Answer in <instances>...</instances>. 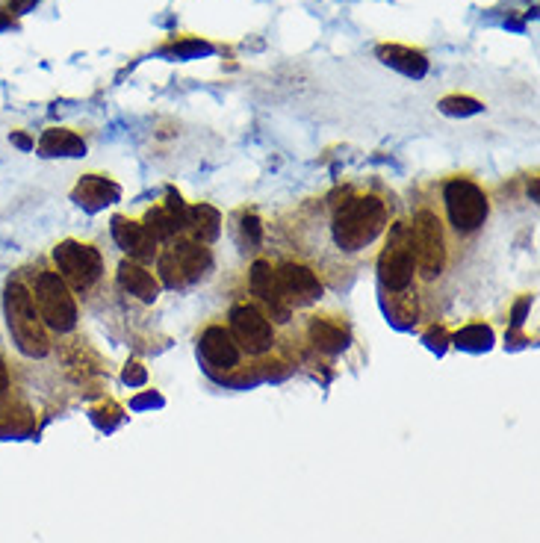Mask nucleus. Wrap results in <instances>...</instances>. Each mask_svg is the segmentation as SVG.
Here are the masks:
<instances>
[{"label": "nucleus", "mask_w": 540, "mask_h": 543, "mask_svg": "<svg viewBox=\"0 0 540 543\" xmlns=\"http://www.w3.org/2000/svg\"><path fill=\"white\" fill-rule=\"evenodd\" d=\"M15 393H18L15 369H12L9 355H6L3 346H0V408H3V405H12V402H15Z\"/></svg>", "instance_id": "412c9836"}, {"label": "nucleus", "mask_w": 540, "mask_h": 543, "mask_svg": "<svg viewBox=\"0 0 540 543\" xmlns=\"http://www.w3.org/2000/svg\"><path fill=\"white\" fill-rule=\"evenodd\" d=\"M36 151L42 157H83L86 154V139L71 127H48L39 136Z\"/></svg>", "instance_id": "f3484780"}, {"label": "nucleus", "mask_w": 540, "mask_h": 543, "mask_svg": "<svg viewBox=\"0 0 540 543\" xmlns=\"http://www.w3.org/2000/svg\"><path fill=\"white\" fill-rule=\"evenodd\" d=\"M434 192L452 240L467 254L479 242L484 225L490 222L493 204L487 189L473 175L461 172V175H446L440 181L434 178Z\"/></svg>", "instance_id": "39448f33"}, {"label": "nucleus", "mask_w": 540, "mask_h": 543, "mask_svg": "<svg viewBox=\"0 0 540 543\" xmlns=\"http://www.w3.org/2000/svg\"><path fill=\"white\" fill-rule=\"evenodd\" d=\"M195 352H198L201 366L207 369V375H213L216 381H225V384H242V381L254 378V372H257L254 361L234 340L225 316H213L198 328Z\"/></svg>", "instance_id": "1a4fd4ad"}, {"label": "nucleus", "mask_w": 540, "mask_h": 543, "mask_svg": "<svg viewBox=\"0 0 540 543\" xmlns=\"http://www.w3.org/2000/svg\"><path fill=\"white\" fill-rule=\"evenodd\" d=\"M378 260V284L384 310L399 325H422L431 322L428 304L422 296L420 275H417V257L411 242V225L408 219H396L390 231L384 234V242L375 254Z\"/></svg>", "instance_id": "7ed1b4c3"}, {"label": "nucleus", "mask_w": 540, "mask_h": 543, "mask_svg": "<svg viewBox=\"0 0 540 543\" xmlns=\"http://www.w3.org/2000/svg\"><path fill=\"white\" fill-rule=\"evenodd\" d=\"M166 54H175L180 60H189V57H198V54H207L210 45L201 42V39H189V36H175L169 45H163Z\"/></svg>", "instance_id": "4be33fe9"}, {"label": "nucleus", "mask_w": 540, "mask_h": 543, "mask_svg": "<svg viewBox=\"0 0 540 543\" xmlns=\"http://www.w3.org/2000/svg\"><path fill=\"white\" fill-rule=\"evenodd\" d=\"M110 240L119 248L124 257L136 260V263H154L157 260V251H160V242L154 240L145 225L139 219H130L124 213H116L113 222H110Z\"/></svg>", "instance_id": "ddd939ff"}, {"label": "nucleus", "mask_w": 540, "mask_h": 543, "mask_svg": "<svg viewBox=\"0 0 540 543\" xmlns=\"http://www.w3.org/2000/svg\"><path fill=\"white\" fill-rule=\"evenodd\" d=\"M411 242L417 257V275H420L422 296L428 304L431 322L440 316L443 304L449 302V290L455 281V272L461 266L464 251L452 240L446 219L437 204L434 181L420 183L414 189V207H411Z\"/></svg>", "instance_id": "f03ea898"}, {"label": "nucleus", "mask_w": 540, "mask_h": 543, "mask_svg": "<svg viewBox=\"0 0 540 543\" xmlns=\"http://www.w3.org/2000/svg\"><path fill=\"white\" fill-rule=\"evenodd\" d=\"M437 107H440V113H446V116H476V113L484 110V104H481L479 98H473V95H458V92L440 98Z\"/></svg>", "instance_id": "aec40b11"}, {"label": "nucleus", "mask_w": 540, "mask_h": 543, "mask_svg": "<svg viewBox=\"0 0 540 543\" xmlns=\"http://www.w3.org/2000/svg\"><path fill=\"white\" fill-rule=\"evenodd\" d=\"M399 216V195L381 178H352L284 210L272 225V240L310 263L325 287H343L375 260Z\"/></svg>", "instance_id": "f257e3e1"}, {"label": "nucleus", "mask_w": 540, "mask_h": 543, "mask_svg": "<svg viewBox=\"0 0 540 543\" xmlns=\"http://www.w3.org/2000/svg\"><path fill=\"white\" fill-rule=\"evenodd\" d=\"M71 198L89 210V213H98L110 204H116L121 198V186L110 175H83L80 181L74 183L71 189Z\"/></svg>", "instance_id": "2eb2a0df"}, {"label": "nucleus", "mask_w": 540, "mask_h": 543, "mask_svg": "<svg viewBox=\"0 0 540 543\" xmlns=\"http://www.w3.org/2000/svg\"><path fill=\"white\" fill-rule=\"evenodd\" d=\"M3 319H6V331H9V343L12 349L24 358V361L42 363L51 361L57 352V343L51 337V331L45 328L36 302L30 296V287L24 281L21 272H12L3 284Z\"/></svg>", "instance_id": "423d86ee"}, {"label": "nucleus", "mask_w": 540, "mask_h": 543, "mask_svg": "<svg viewBox=\"0 0 540 543\" xmlns=\"http://www.w3.org/2000/svg\"><path fill=\"white\" fill-rule=\"evenodd\" d=\"M113 284L119 287L121 296L145 304V307H151V304L160 299V293H163V284H160V278L154 275V269L145 266V263H136V260H130V257H121L119 263H116Z\"/></svg>", "instance_id": "4468645a"}, {"label": "nucleus", "mask_w": 540, "mask_h": 543, "mask_svg": "<svg viewBox=\"0 0 540 543\" xmlns=\"http://www.w3.org/2000/svg\"><path fill=\"white\" fill-rule=\"evenodd\" d=\"M225 322L240 343V349L254 361L257 369L266 366H290L299 361L296 337L281 331L257 304L245 299L242 293H234V299L225 310Z\"/></svg>", "instance_id": "20e7f679"}, {"label": "nucleus", "mask_w": 540, "mask_h": 543, "mask_svg": "<svg viewBox=\"0 0 540 543\" xmlns=\"http://www.w3.org/2000/svg\"><path fill=\"white\" fill-rule=\"evenodd\" d=\"M299 355H313L319 361H337L352 346V328L346 316L334 310H307L296 325Z\"/></svg>", "instance_id": "9b49d317"}, {"label": "nucleus", "mask_w": 540, "mask_h": 543, "mask_svg": "<svg viewBox=\"0 0 540 543\" xmlns=\"http://www.w3.org/2000/svg\"><path fill=\"white\" fill-rule=\"evenodd\" d=\"M186 234L192 240L204 242V245H213L222 234V213L210 204H195L189 207L186 213Z\"/></svg>", "instance_id": "a211bd4d"}, {"label": "nucleus", "mask_w": 540, "mask_h": 543, "mask_svg": "<svg viewBox=\"0 0 540 543\" xmlns=\"http://www.w3.org/2000/svg\"><path fill=\"white\" fill-rule=\"evenodd\" d=\"M48 260L77 302H95L110 287V260L98 242L68 237L51 248Z\"/></svg>", "instance_id": "6e6552de"}, {"label": "nucleus", "mask_w": 540, "mask_h": 543, "mask_svg": "<svg viewBox=\"0 0 540 543\" xmlns=\"http://www.w3.org/2000/svg\"><path fill=\"white\" fill-rule=\"evenodd\" d=\"M216 272V254L210 245L180 234L163 242L154 260V275L169 290H192Z\"/></svg>", "instance_id": "9d476101"}, {"label": "nucleus", "mask_w": 540, "mask_h": 543, "mask_svg": "<svg viewBox=\"0 0 540 543\" xmlns=\"http://www.w3.org/2000/svg\"><path fill=\"white\" fill-rule=\"evenodd\" d=\"M30 287V296L36 302V310L45 322V328L51 331L54 343H65L71 337H77L80 331V302L77 296L68 290V284L57 275V269L51 266L48 257L33 260L30 266L18 269Z\"/></svg>", "instance_id": "0eeeda50"}, {"label": "nucleus", "mask_w": 540, "mask_h": 543, "mask_svg": "<svg viewBox=\"0 0 540 543\" xmlns=\"http://www.w3.org/2000/svg\"><path fill=\"white\" fill-rule=\"evenodd\" d=\"M231 234L240 248L245 251H263V242H266V225L260 222V216L251 210V207H240L234 216H231Z\"/></svg>", "instance_id": "6ab92c4d"}, {"label": "nucleus", "mask_w": 540, "mask_h": 543, "mask_svg": "<svg viewBox=\"0 0 540 543\" xmlns=\"http://www.w3.org/2000/svg\"><path fill=\"white\" fill-rule=\"evenodd\" d=\"M269 257H272V272H275V284H278L281 299L290 304L299 316L307 310H316L325 299V281L319 278V272L310 263H304L281 248L269 251Z\"/></svg>", "instance_id": "f8f14e48"}, {"label": "nucleus", "mask_w": 540, "mask_h": 543, "mask_svg": "<svg viewBox=\"0 0 540 543\" xmlns=\"http://www.w3.org/2000/svg\"><path fill=\"white\" fill-rule=\"evenodd\" d=\"M375 57L384 62L387 68L405 74V77H414L420 80L428 74V54L420 51V48H411V45H399V42H381L375 48Z\"/></svg>", "instance_id": "dca6fc26"}]
</instances>
